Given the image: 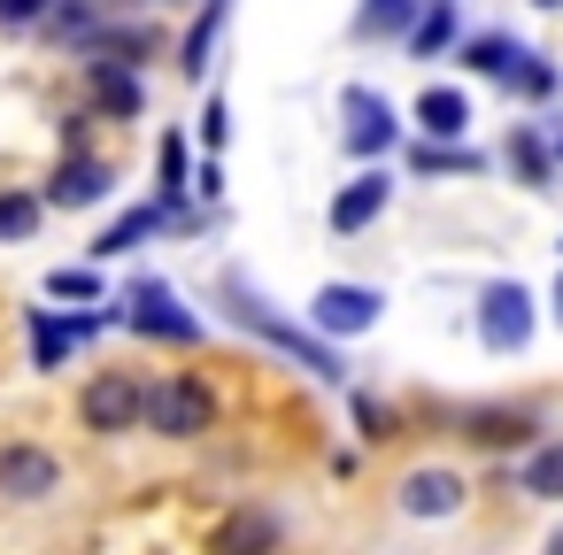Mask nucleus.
I'll list each match as a JSON object with an SVG mask.
<instances>
[{"instance_id":"1","label":"nucleus","mask_w":563,"mask_h":555,"mask_svg":"<svg viewBox=\"0 0 563 555\" xmlns=\"http://www.w3.org/2000/svg\"><path fill=\"white\" fill-rule=\"evenodd\" d=\"M224 301H232V317H240L247 332H263L271 347H286V355H294L301 370H317L324 386H340V378H347V370H340V355H332L324 340H309L301 324H286V317H271V301H255V293H247L240 278H224Z\"/></svg>"},{"instance_id":"2","label":"nucleus","mask_w":563,"mask_h":555,"mask_svg":"<svg viewBox=\"0 0 563 555\" xmlns=\"http://www.w3.org/2000/svg\"><path fill=\"white\" fill-rule=\"evenodd\" d=\"M540 301H532V286H517V278H494V286H478V347L486 355H525L532 347V317Z\"/></svg>"},{"instance_id":"3","label":"nucleus","mask_w":563,"mask_h":555,"mask_svg":"<svg viewBox=\"0 0 563 555\" xmlns=\"http://www.w3.org/2000/svg\"><path fill=\"white\" fill-rule=\"evenodd\" d=\"M147 424L163 440H201L217 424V393L201 378H163V386H147Z\"/></svg>"},{"instance_id":"4","label":"nucleus","mask_w":563,"mask_h":555,"mask_svg":"<svg viewBox=\"0 0 563 555\" xmlns=\"http://www.w3.org/2000/svg\"><path fill=\"white\" fill-rule=\"evenodd\" d=\"M340 116H347V155L378 163V155H394V147H401V116H394V101H386V93H371V86H347Z\"/></svg>"},{"instance_id":"5","label":"nucleus","mask_w":563,"mask_h":555,"mask_svg":"<svg viewBox=\"0 0 563 555\" xmlns=\"http://www.w3.org/2000/svg\"><path fill=\"white\" fill-rule=\"evenodd\" d=\"M378 309H386V293H378V286H317L309 324H317L324 340H363V332L378 324Z\"/></svg>"},{"instance_id":"6","label":"nucleus","mask_w":563,"mask_h":555,"mask_svg":"<svg viewBox=\"0 0 563 555\" xmlns=\"http://www.w3.org/2000/svg\"><path fill=\"white\" fill-rule=\"evenodd\" d=\"M78 417H86L93 432H132V424L147 417V386L124 378V370H101V378L78 393Z\"/></svg>"},{"instance_id":"7","label":"nucleus","mask_w":563,"mask_h":555,"mask_svg":"<svg viewBox=\"0 0 563 555\" xmlns=\"http://www.w3.org/2000/svg\"><path fill=\"white\" fill-rule=\"evenodd\" d=\"M132 332L194 347V340H201V317H186V301H178L163 278H140V286H132Z\"/></svg>"},{"instance_id":"8","label":"nucleus","mask_w":563,"mask_h":555,"mask_svg":"<svg viewBox=\"0 0 563 555\" xmlns=\"http://www.w3.org/2000/svg\"><path fill=\"white\" fill-rule=\"evenodd\" d=\"M463 470H448V463H424V470H409L401 486H394V501H401V517H455L463 509Z\"/></svg>"},{"instance_id":"9","label":"nucleus","mask_w":563,"mask_h":555,"mask_svg":"<svg viewBox=\"0 0 563 555\" xmlns=\"http://www.w3.org/2000/svg\"><path fill=\"white\" fill-rule=\"evenodd\" d=\"M501 163H509V178L525 186V193H555V140L540 132V124H509V147H501Z\"/></svg>"},{"instance_id":"10","label":"nucleus","mask_w":563,"mask_h":555,"mask_svg":"<svg viewBox=\"0 0 563 555\" xmlns=\"http://www.w3.org/2000/svg\"><path fill=\"white\" fill-rule=\"evenodd\" d=\"M386 201H394V178H386V170H363L355 186H340V193H332V209H324V217H332V232H340V240H355V232H371V224L386 217Z\"/></svg>"},{"instance_id":"11","label":"nucleus","mask_w":563,"mask_h":555,"mask_svg":"<svg viewBox=\"0 0 563 555\" xmlns=\"http://www.w3.org/2000/svg\"><path fill=\"white\" fill-rule=\"evenodd\" d=\"M463 440H471V447H494V455L540 447V417H532V409H471V417H463Z\"/></svg>"},{"instance_id":"12","label":"nucleus","mask_w":563,"mask_h":555,"mask_svg":"<svg viewBox=\"0 0 563 555\" xmlns=\"http://www.w3.org/2000/svg\"><path fill=\"white\" fill-rule=\"evenodd\" d=\"M55 478H63V463L47 447H0V493L9 501H40V493H55Z\"/></svg>"},{"instance_id":"13","label":"nucleus","mask_w":563,"mask_h":555,"mask_svg":"<svg viewBox=\"0 0 563 555\" xmlns=\"http://www.w3.org/2000/svg\"><path fill=\"white\" fill-rule=\"evenodd\" d=\"M471 132V93L463 86H424L417 93V140H463Z\"/></svg>"},{"instance_id":"14","label":"nucleus","mask_w":563,"mask_h":555,"mask_svg":"<svg viewBox=\"0 0 563 555\" xmlns=\"http://www.w3.org/2000/svg\"><path fill=\"white\" fill-rule=\"evenodd\" d=\"M417 63H432V55H448V47H463V9L455 0H424L417 9V24H409V40H401Z\"/></svg>"},{"instance_id":"15","label":"nucleus","mask_w":563,"mask_h":555,"mask_svg":"<svg viewBox=\"0 0 563 555\" xmlns=\"http://www.w3.org/2000/svg\"><path fill=\"white\" fill-rule=\"evenodd\" d=\"M209 547H217V555H278V517H271V509H232Z\"/></svg>"},{"instance_id":"16","label":"nucleus","mask_w":563,"mask_h":555,"mask_svg":"<svg viewBox=\"0 0 563 555\" xmlns=\"http://www.w3.org/2000/svg\"><path fill=\"white\" fill-rule=\"evenodd\" d=\"M409 170H417V178H478L486 155L463 147V140H417V147H409Z\"/></svg>"},{"instance_id":"17","label":"nucleus","mask_w":563,"mask_h":555,"mask_svg":"<svg viewBox=\"0 0 563 555\" xmlns=\"http://www.w3.org/2000/svg\"><path fill=\"white\" fill-rule=\"evenodd\" d=\"M109 193V163H93V155H70L55 178H47V201L55 209H86V201H101Z\"/></svg>"},{"instance_id":"18","label":"nucleus","mask_w":563,"mask_h":555,"mask_svg":"<svg viewBox=\"0 0 563 555\" xmlns=\"http://www.w3.org/2000/svg\"><path fill=\"white\" fill-rule=\"evenodd\" d=\"M517 493H525V501H563V440L525 447V463H517Z\"/></svg>"},{"instance_id":"19","label":"nucleus","mask_w":563,"mask_h":555,"mask_svg":"<svg viewBox=\"0 0 563 555\" xmlns=\"http://www.w3.org/2000/svg\"><path fill=\"white\" fill-rule=\"evenodd\" d=\"M517 55H525V40H509V32H478V40H463V47H455V63H463V70H478V78H494V86L517 70Z\"/></svg>"},{"instance_id":"20","label":"nucleus","mask_w":563,"mask_h":555,"mask_svg":"<svg viewBox=\"0 0 563 555\" xmlns=\"http://www.w3.org/2000/svg\"><path fill=\"white\" fill-rule=\"evenodd\" d=\"M101 324H109V309H101V317H78V324H63V317H32V363L55 370V363L70 355V340H86V332H101Z\"/></svg>"},{"instance_id":"21","label":"nucleus","mask_w":563,"mask_h":555,"mask_svg":"<svg viewBox=\"0 0 563 555\" xmlns=\"http://www.w3.org/2000/svg\"><path fill=\"white\" fill-rule=\"evenodd\" d=\"M417 9H424V0H363V9H355V40H409Z\"/></svg>"},{"instance_id":"22","label":"nucleus","mask_w":563,"mask_h":555,"mask_svg":"<svg viewBox=\"0 0 563 555\" xmlns=\"http://www.w3.org/2000/svg\"><path fill=\"white\" fill-rule=\"evenodd\" d=\"M501 93H517V101H532V109H540V101H555V93H563V70H555L548 55H532V47H525V55H517V70L501 78Z\"/></svg>"},{"instance_id":"23","label":"nucleus","mask_w":563,"mask_h":555,"mask_svg":"<svg viewBox=\"0 0 563 555\" xmlns=\"http://www.w3.org/2000/svg\"><path fill=\"white\" fill-rule=\"evenodd\" d=\"M224 9H232V0H209V9H201V24H194V40H186V78H201L209 70V47H217V32H224Z\"/></svg>"},{"instance_id":"24","label":"nucleus","mask_w":563,"mask_h":555,"mask_svg":"<svg viewBox=\"0 0 563 555\" xmlns=\"http://www.w3.org/2000/svg\"><path fill=\"white\" fill-rule=\"evenodd\" d=\"M93 93H101L117 116H132V109H140V78H132L124 63H101V70H93Z\"/></svg>"},{"instance_id":"25","label":"nucleus","mask_w":563,"mask_h":555,"mask_svg":"<svg viewBox=\"0 0 563 555\" xmlns=\"http://www.w3.org/2000/svg\"><path fill=\"white\" fill-rule=\"evenodd\" d=\"M155 170H163V209H170V201L186 193V140H178V132L163 140V155H155Z\"/></svg>"},{"instance_id":"26","label":"nucleus","mask_w":563,"mask_h":555,"mask_svg":"<svg viewBox=\"0 0 563 555\" xmlns=\"http://www.w3.org/2000/svg\"><path fill=\"white\" fill-rule=\"evenodd\" d=\"M155 224H163V209H132V217H117V232H109V240H93V247H101V255H117V247H132V240H147Z\"/></svg>"},{"instance_id":"27","label":"nucleus","mask_w":563,"mask_h":555,"mask_svg":"<svg viewBox=\"0 0 563 555\" xmlns=\"http://www.w3.org/2000/svg\"><path fill=\"white\" fill-rule=\"evenodd\" d=\"M40 224V201L32 193H0V240H24Z\"/></svg>"},{"instance_id":"28","label":"nucleus","mask_w":563,"mask_h":555,"mask_svg":"<svg viewBox=\"0 0 563 555\" xmlns=\"http://www.w3.org/2000/svg\"><path fill=\"white\" fill-rule=\"evenodd\" d=\"M355 424H363V440H394V409H378L371 393H355Z\"/></svg>"},{"instance_id":"29","label":"nucleus","mask_w":563,"mask_h":555,"mask_svg":"<svg viewBox=\"0 0 563 555\" xmlns=\"http://www.w3.org/2000/svg\"><path fill=\"white\" fill-rule=\"evenodd\" d=\"M47 293H63V301H93L101 286H93V270H55V278H47Z\"/></svg>"},{"instance_id":"30","label":"nucleus","mask_w":563,"mask_h":555,"mask_svg":"<svg viewBox=\"0 0 563 555\" xmlns=\"http://www.w3.org/2000/svg\"><path fill=\"white\" fill-rule=\"evenodd\" d=\"M224 132H232V109H224V101H209V116H201V140H209V147H224Z\"/></svg>"},{"instance_id":"31","label":"nucleus","mask_w":563,"mask_h":555,"mask_svg":"<svg viewBox=\"0 0 563 555\" xmlns=\"http://www.w3.org/2000/svg\"><path fill=\"white\" fill-rule=\"evenodd\" d=\"M32 16H47V0H0V24H32Z\"/></svg>"},{"instance_id":"32","label":"nucleus","mask_w":563,"mask_h":555,"mask_svg":"<svg viewBox=\"0 0 563 555\" xmlns=\"http://www.w3.org/2000/svg\"><path fill=\"white\" fill-rule=\"evenodd\" d=\"M548 317H555V324H563V278H555V293H548Z\"/></svg>"},{"instance_id":"33","label":"nucleus","mask_w":563,"mask_h":555,"mask_svg":"<svg viewBox=\"0 0 563 555\" xmlns=\"http://www.w3.org/2000/svg\"><path fill=\"white\" fill-rule=\"evenodd\" d=\"M548 555H563V524H555V532H548Z\"/></svg>"},{"instance_id":"34","label":"nucleus","mask_w":563,"mask_h":555,"mask_svg":"<svg viewBox=\"0 0 563 555\" xmlns=\"http://www.w3.org/2000/svg\"><path fill=\"white\" fill-rule=\"evenodd\" d=\"M548 140H555V163H563V124H555V132H548Z\"/></svg>"},{"instance_id":"35","label":"nucleus","mask_w":563,"mask_h":555,"mask_svg":"<svg viewBox=\"0 0 563 555\" xmlns=\"http://www.w3.org/2000/svg\"><path fill=\"white\" fill-rule=\"evenodd\" d=\"M532 9H548V16H555V9H563V0H532Z\"/></svg>"},{"instance_id":"36","label":"nucleus","mask_w":563,"mask_h":555,"mask_svg":"<svg viewBox=\"0 0 563 555\" xmlns=\"http://www.w3.org/2000/svg\"><path fill=\"white\" fill-rule=\"evenodd\" d=\"M555 255H563V240H555Z\"/></svg>"}]
</instances>
